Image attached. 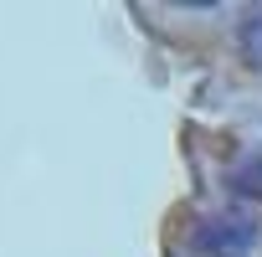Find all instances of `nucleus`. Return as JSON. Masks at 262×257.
<instances>
[{
    "instance_id": "obj_1",
    "label": "nucleus",
    "mask_w": 262,
    "mask_h": 257,
    "mask_svg": "<svg viewBox=\"0 0 262 257\" xmlns=\"http://www.w3.org/2000/svg\"><path fill=\"white\" fill-rule=\"evenodd\" d=\"M252 242H257V226L242 211L201 216L195 231H190V252L195 257H242V252H252Z\"/></svg>"
},
{
    "instance_id": "obj_2",
    "label": "nucleus",
    "mask_w": 262,
    "mask_h": 257,
    "mask_svg": "<svg viewBox=\"0 0 262 257\" xmlns=\"http://www.w3.org/2000/svg\"><path fill=\"white\" fill-rule=\"evenodd\" d=\"M231 190L247 196V201H262V149H247L231 170Z\"/></svg>"
},
{
    "instance_id": "obj_3",
    "label": "nucleus",
    "mask_w": 262,
    "mask_h": 257,
    "mask_svg": "<svg viewBox=\"0 0 262 257\" xmlns=\"http://www.w3.org/2000/svg\"><path fill=\"white\" fill-rule=\"evenodd\" d=\"M236 41H242V57H247L252 67H262V11H252V16L242 21V36H236Z\"/></svg>"
}]
</instances>
